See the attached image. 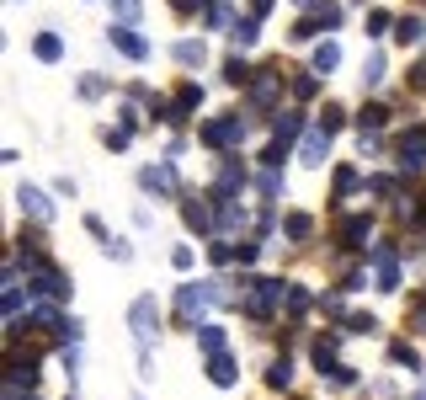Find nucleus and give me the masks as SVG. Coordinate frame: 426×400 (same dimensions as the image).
Wrapping results in <instances>:
<instances>
[{"label": "nucleus", "mask_w": 426, "mask_h": 400, "mask_svg": "<svg viewBox=\"0 0 426 400\" xmlns=\"http://www.w3.org/2000/svg\"><path fill=\"white\" fill-rule=\"evenodd\" d=\"M219 299H224L219 283H187V289L176 293V315H182V320H197L208 304H219Z\"/></svg>", "instance_id": "obj_1"}, {"label": "nucleus", "mask_w": 426, "mask_h": 400, "mask_svg": "<svg viewBox=\"0 0 426 400\" xmlns=\"http://www.w3.org/2000/svg\"><path fill=\"white\" fill-rule=\"evenodd\" d=\"M155 315H160V310H155V299H149V293H144V299H134V310H128V326H134V337L144 341V347L160 337V331H155Z\"/></svg>", "instance_id": "obj_2"}, {"label": "nucleus", "mask_w": 426, "mask_h": 400, "mask_svg": "<svg viewBox=\"0 0 426 400\" xmlns=\"http://www.w3.org/2000/svg\"><path fill=\"white\" fill-rule=\"evenodd\" d=\"M400 166L405 171H421L426 166V128H405L400 133Z\"/></svg>", "instance_id": "obj_3"}, {"label": "nucleus", "mask_w": 426, "mask_h": 400, "mask_svg": "<svg viewBox=\"0 0 426 400\" xmlns=\"http://www.w3.org/2000/svg\"><path fill=\"white\" fill-rule=\"evenodd\" d=\"M240 133H245L240 118H213L203 128V139H208V145H219V150H230V145H240Z\"/></svg>", "instance_id": "obj_4"}, {"label": "nucleus", "mask_w": 426, "mask_h": 400, "mask_svg": "<svg viewBox=\"0 0 426 400\" xmlns=\"http://www.w3.org/2000/svg\"><path fill=\"white\" fill-rule=\"evenodd\" d=\"M16 198H22V214H27V219H43V224L54 219V203H49V193H43V187H22Z\"/></svg>", "instance_id": "obj_5"}, {"label": "nucleus", "mask_w": 426, "mask_h": 400, "mask_svg": "<svg viewBox=\"0 0 426 400\" xmlns=\"http://www.w3.org/2000/svg\"><path fill=\"white\" fill-rule=\"evenodd\" d=\"M112 49H118V54H128V59H144V37H139V32H128V27H112Z\"/></svg>", "instance_id": "obj_6"}, {"label": "nucleus", "mask_w": 426, "mask_h": 400, "mask_svg": "<svg viewBox=\"0 0 426 400\" xmlns=\"http://www.w3.org/2000/svg\"><path fill=\"white\" fill-rule=\"evenodd\" d=\"M277 293H282V283L261 278V283H256V293H251V315H267L272 304H277Z\"/></svg>", "instance_id": "obj_7"}, {"label": "nucleus", "mask_w": 426, "mask_h": 400, "mask_svg": "<svg viewBox=\"0 0 426 400\" xmlns=\"http://www.w3.org/2000/svg\"><path fill=\"white\" fill-rule=\"evenodd\" d=\"M299 155H304V166H320V160H325V128H309L304 145H299Z\"/></svg>", "instance_id": "obj_8"}, {"label": "nucleus", "mask_w": 426, "mask_h": 400, "mask_svg": "<svg viewBox=\"0 0 426 400\" xmlns=\"http://www.w3.org/2000/svg\"><path fill=\"white\" fill-rule=\"evenodd\" d=\"M37 293H49V299H70V278H59V272H37Z\"/></svg>", "instance_id": "obj_9"}, {"label": "nucleus", "mask_w": 426, "mask_h": 400, "mask_svg": "<svg viewBox=\"0 0 426 400\" xmlns=\"http://www.w3.org/2000/svg\"><path fill=\"white\" fill-rule=\"evenodd\" d=\"M144 187H149V193H170V187H176V171H170V166H149L144 171Z\"/></svg>", "instance_id": "obj_10"}, {"label": "nucleus", "mask_w": 426, "mask_h": 400, "mask_svg": "<svg viewBox=\"0 0 426 400\" xmlns=\"http://www.w3.org/2000/svg\"><path fill=\"white\" fill-rule=\"evenodd\" d=\"M208 379H213V384H219V389H230V384H234V363H230V358H224V352H219V358H213V363H208Z\"/></svg>", "instance_id": "obj_11"}, {"label": "nucleus", "mask_w": 426, "mask_h": 400, "mask_svg": "<svg viewBox=\"0 0 426 400\" xmlns=\"http://www.w3.org/2000/svg\"><path fill=\"white\" fill-rule=\"evenodd\" d=\"M182 214H187V224H192V230H213V224H219V214H208L203 203H187Z\"/></svg>", "instance_id": "obj_12"}, {"label": "nucleus", "mask_w": 426, "mask_h": 400, "mask_svg": "<svg viewBox=\"0 0 426 400\" xmlns=\"http://www.w3.org/2000/svg\"><path fill=\"white\" fill-rule=\"evenodd\" d=\"M336 64H341V43H320L315 49V70L325 75V70H336Z\"/></svg>", "instance_id": "obj_13"}, {"label": "nucleus", "mask_w": 426, "mask_h": 400, "mask_svg": "<svg viewBox=\"0 0 426 400\" xmlns=\"http://www.w3.org/2000/svg\"><path fill=\"white\" fill-rule=\"evenodd\" d=\"M32 54H37V59H59V54H64V43H59L54 32H43V37L32 43Z\"/></svg>", "instance_id": "obj_14"}, {"label": "nucleus", "mask_w": 426, "mask_h": 400, "mask_svg": "<svg viewBox=\"0 0 426 400\" xmlns=\"http://www.w3.org/2000/svg\"><path fill=\"white\" fill-rule=\"evenodd\" d=\"M293 133H304V118H299V112H282V118H277V139L288 145Z\"/></svg>", "instance_id": "obj_15"}, {"label": "nucleus", "mask_w": 426, "mask_h": 400, "mask_svg": "<svg viewBox=\"0 0 426 400\" xmlns=\"http://www.w3.org/2000/svg\"><path fill=\"white\" fill-rule=\"evenodd\" d=\"M240 182H245V171L234 166V160H224V166H219V187H224V193H234Z\"/></svg>", "instance_id": "obj_16"}, {"label": "nucleus", "mask_w": 426, "mask_h": 400, "mask_svg": "<svg viewBox=\"0 0 426 400\" xmlns=\"http://www.w3.org/2000/svg\"><path fill=\"white\" fill-rule=\"evenodd\" d=\"M197 341H203L208 358H213V352H224V331H219V326H203V331H197Z\"/></svg>", "instance_id": "obj_17"}, {"label": "nucleus", "mask_w": 426, "mask_h": 400, "mask_svg": "<svg viewBox=\"0 0 426 400\" xmlns=\"http://www.w3.org/2000/svg\"><path fill=\"white\" fill-rule=\"evenodd\" d=\"M368 235H373V219H352V224H346V241L352 246H363Z\"/></svg>", "instance_id": "obj_18"}, {"label": "nucleus", "mask_w": 426, "mask_h": 400, "mask_svg": "<svg viewBox=\"0 0 426 400\" xmlns=\"http://www.w3.org/2000/svg\"><path fill=\"white\" fill-rule=\"evenodd\" d=\"M389 27H394V16H389V11H373V16H368V37H384Z\"/></svg>", "instance_id": "obj_19"}, {"label": "nucleus", "mask_w": 426, "mask_h": 400, "mask_svg": "<svg viewBox=\"0 0 426 400\" xmlns=\"http://www.w3.org/2000/svg\"><path fill=\"white\" fill-rule=\"evenodd\" d=\"M256 37H261V32H256V16H251V22H234V43H240V49H251Z\"/></svg>", "instance_id": "obj_20"}, {"label": "nucleus", "mask_w": 426, "mask_h": 400, "mask_svg": "<svg viewBox=\"0 0 426 400\" xmlns=\"http://www.w3.org/2000/svg\"><path fill=\"white\" fill-rule=\"evenodd\" d=\"M272 102H277V80L267 75V80L256 85V107H272Z\"/></svg>", "instance_id": "obj_21"}, {"label": "nucleus", "mask_w": 426, "mask_h": 400, "mask_svg": "<svg viewBox=\"0 0 426 400\" xmlns=\"http://www.w3.org/2000/svg\"><path fill=\"white\" fill-rule=\"evenodd\" d=\"M282 230H288V235H293V241H304V235H309V230H315V224H309V219H304V214H288V224H282Z\"/></svg>", "instance_id": "obj_22"}, {"label": "nucleus", "mask_w": 426, "mask_h": 400, "mask_svg": "<svg viewBox=\"0 0 426 400\" xmlns=\"http://www.w3.org/2000/svg\"><path fill=\"white\" fill-rule=\"evenodd\" d=\"M421 32H426L421 16H405V22H400V37H405V43H421Z\"/></svg>", "instance_id": "obj_23"}, {"label": "nucleus", "mask_w": 426, "mask_h": 400, "mask_svg": "<svg viewBox=\"0 0 426 400\" xmlns=\"http://www.w3.org/2000/svg\"><path fill=\"white\" fill-rule=\"evenodd\" d=\"M176 59L182 64H203V43H176Z\"/></svg>", "instance_id": "obj_24"}, {"label": "nucleus", "mask_w": 426, "mask_h": 400, "mask_svg": "<svg viewBox=\"0 0 426 400\" xmlns=\"http://www.w3.org/2000/svg\"><path fill=\"white\" fill-rule=\"evenodd\" d=\"M234 16H230V6H208V27H230Z\"/></svg>", "instance_id": "obj_25"}, {"label": "nucleus", "mask_w": 426, "mask_h": 400, "mask_svg": "<svg viewBox=\"0 0 426 400\" xmlns=\"http://www.w3.org/2000/svg\"><path fill=\"white\" fill-rule=\"evenodd\" d=\"M288 310H293V315H304V310H309V293L304 289H288Z\"/></svg>", "instance_id": "obj_26"}, {"label": "nucleus", "mask_w": 426, "mask_h": 400, "mask_svg": "<svg viewBox=\"0 0 426 400\" xmlns=\"http://www.w3.org/2000/svg\"><path fill=\"white\" fill-rule=\"evenodd\" d=\"M363 80H368V85H378V80H384V59H378V54L368 59V75H363Z\"/></svg>", "instance_id": "obj_27"}, {"label": "nucleus", "mask_w": 426, "mask_h": 400, "mask_svg": "<svg viewBox=\"0 0 426 400\" xmlns=\"http://www.w3.org/2000/svg\"><path fill=\"white\" fill-rule=\"evenodd\" d=\"M224 75H230V80L240 85V80H245V59H230V64H224Z\"/></svg>", "instance_id": "obj_28"}, {"label": "nucleus", "mask_w": 426, "mask_h": 400, "mask_svg": "<svg viewBox=\"0 0 426 400\" xmlns=\"http://www.w3.org/2000/svg\"><path fill=\"white\" fill-rule=\"evenodd\" d=\"M112 6H118V16H128V22L139 16V0H112Z\"/></svg>", "instance_id": "obj_29"}, {"label": "nucleus", "mask_w": 426, "mask_h": 400, "mask_svg": "<svg viewBox=\"0 0 426 400\" xmlns=\"http://www.w3.org/2000/svg\"><path fill=\"white\" fill-rule=\"evenodd\" d=\"M251 11H256V22H261V16L272 11V0H251Z\"/></svg>", "instance_id": "obj_30"}, {"label": "nucleus", "mask_w": 426, "mask_h": 400, "mask_svg": "<svg viewBox=\"0 0 426 400\" xmlns=\"http://www.w3.org/2000/svg\"><path fill=\"white\" fill-rule=\"evenodd\" d=\"M411 80H415V85H426V59L415 64V75H411Z\"/></svg>", "instance_id": "obj_31"}, {"label": "nucleus", "mask_w": 426, "mask_h": 400, "mask_svg": "<svg viewBox=\"0 0 426 400\" xmlns=\"http://www.w3.org/2000/svg\"><path fill=\"white\" fill-rule=\"evenodd\" d=\"M197 6H203V0H176V11H197Z\"/></svg>", "instance_id": "obj_32"}, {"label": "nucleus", "mask_w": 426, "mask_h": 400, "mask_svg": "<svg viewBox=\"0 0 426 400\" xmlns=\"http://www.w3.org/2000/svg\"><path fill=\"white\" fill-rule=\"evenodd\" d=\"M415 326H421V331H426V304H421V310H415Z\"/></svg>", "instance_id": "obj_33"}, {"label": "nucleus", "mask_w": 426, "mask_h": 400, "mask_svg": "<svg viewBox=\"0 0 426 400\" xmlns=\"http://www.w3.org/2000/svg\"><path fill=\"white\" fill-rule=\"evenodd\" d=\"M299 6H325V0H299Z\"/></svg>", "instance_id": "obj_34"}, {"label": "nucleus", "mask_w": 426, "mask_h": 400, "mask_svg": "<svg viewBox=\"0 0 426 400\" xmlns=\"http://www.w3.org/2000/svg\"><path fill=\"white\" fill-rule=\"evenodd\" d=\"M421 400H426V384H421Z\"/></svg>", "instance_id": "obj_35"}]
</instances>
